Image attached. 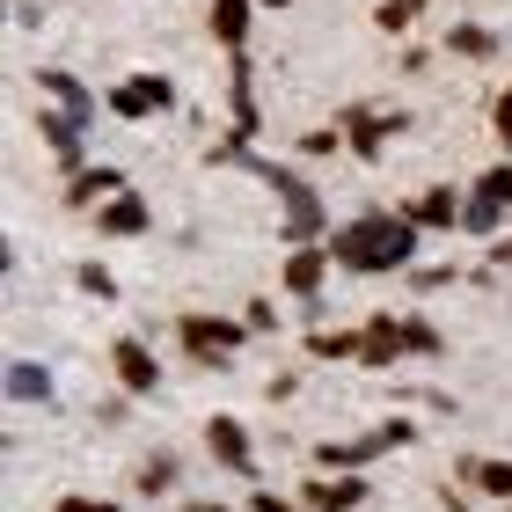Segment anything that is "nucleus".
Returning <instances> with one entry per match:
<instances>
[{"label": "nucleus", "mask_w": 512, "mask_h": 512, "mask_svg": "<svg viewBox=\"0 0 512 512\" xmlns=\"http://www.w3.org/2000/svg\"><path fill=\"white\" fill-rule=\"evenodd\" d=\"M410 425H403V417H395V425H381V432H366V439H344V447H337V439H330V447H315V461H322V469H359V461H374V454H388V447H410Z\"/></svg>", "instance_id": "3"}, {"label": "nucleus", "mask_w": 512, "mask_h": 512, "mask_svg": "<svg viewBox=\"0 0 512 512\" xmlns=\"http://www.w3.org/2000/svg\"><path fill=\"white\" fill-rule=\"evenodd\" d=\"M491 118H498V139H505V147H512V88H505V96L491 103Z\"/></svg>", "instance_id": "26"}, {"label": "nucleus", "mask_w": 512, "mask_h": 512, "mask_svg": "<svg viewBox=\"0 0 512 512\" xmlns=\"http://www.w3.org/2000/svg\"><path fill=\"white\" fill-rule=\"evenodd\" d=\"M461 483H476V491H498L505 505H512V461H461Z\"/></svg>", "instance_id": "13"}, {"label": "nucleus", "mask_w": 512, "mask_h": 512, "mask_svg": "<svg viewBox=\"0 0 512 512\" xmlns=\"http://www.w3.org/2000/svg\"><path fill=\"white\" fill-rule=\"evenodd\" d=\"M8 395H15V403H37V395H44V403H52V381H44V366L15 359V366H8Z\"/></svg>", "instance_id": "16"}, {"label": "nucleus", "mask_w": 512, "mask_h": 512, "mask_svg": "<svg viewBox=\"0 0 512 512\" xmlns=\"http://www.w3.org/2000/svg\"><path fill=\"white\" fill-rule=\"evenodd\" d=\"M205 447H213V454H220V469H235V476H249V469H256L249 432L235 425V417H213V425H205Z\"/></svg>", "instance_id": "6"}, {"label": "nucleus", "mask_w": 512, "mask_h": 512, "mask_svg": "<svg viewBox=\"0 0 512 512\" xmlns=\"http://www.w3.org/2000/svg\"><path fill=\"white\" fill-rule=\"evenodd\" d=\"M417 8H425V0H381V15H374V22H381V30H410V15H417Z\"/></svg>", "instance_id": "22"}, {"label": "nucleus", "mask_w": 512, "mask_h": 512, "mask_svg": "<svg viewBox=\"0 0 512 512\" xmlns=\"http://www.w3.org/2000/svg\"><path fill=\"white\" fill-rule=\"evenodd\" d=\"M110 359H118V381H125L132 395H154V388H161V366H154V352H147L139 337H125Z\"/></svg>", "instance_id": "8"}, {"label": "nucleus", "mask_w": 512, "mask_h": 512, "mask_svg": "<svg viewBox=\"0 0 512 512\" xmlns=\"http://www.w3.org/2000/svg\"><path fill=\"white\" fill-rule=\"evenodd\" d=\"M139 227H147V198H110L103 205V235H139Z\"/></svg>", "instance_id": "15"}, {"label": "nucleus", "mask_w": 512, "mask_h": 512, "mask_svg": "<svg viewBox=\"0 0 512 512\" xmlns=\"http://www.w3.org/2000/svg\"><path fill=\"white\" fill-rule=\"evenodd\" d=\"M169 483H176V461H169V454H161V461H147V469H139V491H154V498H161V491H169Z\"/></svg>", "instance_id": "21"}, {"label": "nucleus", "mask_w": 512, "mask_h": 512, "mask_svg": "<svg viewBox=\"0 0 512 512\" xmlns=\"http://www.w3.org/2000/svg\"><path fill=\"white\" fill-rule=\"evenodd\" d=\"M330 256L344 271H403L417 256V220L410 213H359L352 227H337Z\"/></svg>", "instance_id": "1"}, {"label": "nucleus", "mask_w": 512, "mask_h": 512, "mask_svg": "<svg viewBox=\"0 0 512 512\" xmlns=\"http://www.w3.org/2000/svg\"><path fill=\"white\" fill-rule=\"evenodd\" d=\"M359 498H366V483H359V476H337V483H308V505H315V512H352Z\"/></svg>", "instance_id": "12"}, {"label": "nucleus", "mask_w": 512, "mask_h": 512, "mask_svg": "<svg viewBox=\"0 0 512 512\" xmlns=\"http://www.w3.org/2000/svg\"><path fill=\"white\" fill-rule=\"evenodd\" d=\"M227 161H249V169L264 176V183H271L278 198H286V235H293V242H308L315 227H322V205H315V191H308V183H300V176H286V169H278V161H256L249 147H242V154H227Z\"/></svg>", "instance_id": "2"}, {"label": "nucleus", "mask_w": 512, "mask_h": 512, "mask_svg": "<svg viewBox=\"0 0 512 512\" xmlns=\"http://www.w3.org/2000/svg\"><path fill=\"white\" fill-rule=\"evenodd\" d=\"M242 30H249V0H213V37L242 52Z\"/></svg>", "instance_id": "17"}, {"label": "nucleus", "mask_w": 512, "mask_h": 512, "mask_svg": "<svg viewBox=\"0 0 512 512\" xmlns=\"http://www.w3.org/2000/svg\"><path fill=\"white\" fill-rule=\"evenodd\" d=\"M344 132H352L359 154H381V139L403 132V110H352V118H344Z\"/></svg>", "instance_id": "9"}, {"label": "nucleus", "mask_w": 512, "mask_h": 512, "mask_svg": "<svg viewBox=\"0 0 512 512\" xmlns=\"http://www.w3.org/2000/svg\"><path fill=\"white\" fill-rule=\"evenodd\" d=\"M110 110H118V118H154V110H169V81L132 74L125 88H110Z\"/></svg>", "instance_id": "5"}, {"label": "nucleus", "mask_w": 512, "mask_h": 512, "mask_svg": "<svg viewBox=\"0 0 512 512\" xmlns=\"http://www.w3.org/2000/svg\"><path fill=\"white\" fill-rule=\"evenodd\" d=\"M308 352H315V359H352V352H359V337H344V330H315V337H308Z\"/></svg>", "instance_id": "20"}, {"label": "nucleus", "mask_w": 512, "mask_h": 512, "mask_svg": "<svg viewBox=\"0 0 512 512\" xmlns=\"http://www.w3.org/2000/svg\"><path fill=\"white\" fill-rule=\"evenodd\" d=\"M410 220H417V227H454V220H461V213H454V191H425V198L410 205Z\"/></svg>", "instance_id": "18"}, {"label": "nucleus", "mask_w": 512, "mask_h": 512, "mask_svg": "<svg viewBox=\"0 0 512 512\" xmlns=\"http://www.w3.org/2000/svg\"><path fill=\"white\" fill-rule=\"evenodd\" d=\"M461 227H476V235H491V227H498V205L469 198V205H461Z\"/></svg>", "instance_id": "23"}, {"label": "nucleus", "mask_w": 512, "mask_h": 512, "mask_svg": "<svg viewBox=\"0 0 512 512\" xmlns=\"http://www.w3.org/2000/svg\"><path fill=\"white\" fill-rule=\"evenodd\" d=\"M81 286H88V293H103V300H110V293H118V278H110L103 264H81Z\"/></svg>", "instance_id": "25"}, {"label": "nucleus", "mask_w": 512, "mask_h": 512, "mask_svg": "<svg viewBox=\"0 0 512 512\" xmlns=\"http://www.w3.org/2000/svg\"><path fill=\"white\" fill-rule=\"evenodd\" d=\"M110 191H125L118 169H74V183H66V198H74V205H96V198H110Z\"/></svg>", "instance_id": "14"}, {"label": "nucleus", "mask_w": 512, "mask_h": 512, "mask_svg": "<svg viewBox=\"0 0 512 512\" xmlns=\"http://www.w3.org/2000/svg\"><path fill=\"white\" fill-rule=\"evenodd\" d=\"M191 512H220V505H191Z\"/></svg>", "instance_id": "30"}, {"label": "nucleus", "mask_w": 512, "mask_h": 512, "mask_svg": "<svg viewBox=\"0 0 512 512\" xmlns=\"http://www.w3.org/2000/svg\"><path fill=\"white\" fill-rule=\"evenodd\" d=\"M491 44H498L491 30H454V52H469V59H483V52H491Z\"/></svg>", "instance_id": "24"}, {"label": "nucleus", "mask_w": 512, "mask_h": 512, "mask_svg": "<svg viewBox=\"0 0 512 512\" xmlns=\"http://www.w3.org/2000/svg\"><path fill=\"white\" fill-rule=\"evenodd\" d=\"M183 344H191V359H227L242 344L235 322H213V315H183Z\"/></svg>", "instance_id": "4"}, {"label": "nucleus", "mask_w": 512, "mask_h": 512, "mask_svg": "<svg viewBox=\"0 0 512 512\" xmlns=\"http://www.w3.org/2000/svg\"><path fill=\"white\" fill-rule=\"evenodd\" d=\"M395 352H410V322L374 315V322H366V337H359V359H366V366H388Z\"/></svg>", "instance_id": "7"}, {"label": "nucleus", "mask_w": 512, "mask_h": 512, "mask_svg": "<svg viewBox=\"0 0 512 512\" xmlns=\"http://www.w3.org/2000/svg\"><path fill=\"white\" fill-rule=\"evenodd\" d=\"M491 264H512V235H505V242H498V249H491Z\"/></svg>", "instance_id": "28"}, {"label": "nucleus", "mask_w": 512, "mask_h": 512, "mask_svg": "<svg viewBox=\"0 0 512 512\" xmlns=\"http://www.w3.org/2000/svg\"><path fill=\"white\" fill-rule=\"evenodd\" d=\"M322 271H330V256H322V249H293V256H286V293L315 300V293H322Z\"/></svg>", "instance_id": "10"}, {"label": "nucleus", "mask_w": 512, "mask_h": 512, "mask_svg": "<svg viewBox=\"0 0 512 512\" xmlns=\"http://www.w3.org/2000/svg\"><path fill=\"white\" fill-rule=\"evenodd\" d=\"M271 8H286V0H271Z\"/></svg>", "instance_id": "31"}, {"label": "nucleus", "mask_w": 512, "mask_h": 512, "mask_svg": "<svg viewBox=\"0 0 512 512\" xmlns=\"http://www.w3.org/2000/svg\"><path fill=\"white\" fill-rule=\"evenodd\" d=\"M476 198H483V205H498V213H505V205H512V161H498V169L476 183Z\"/></svg>", "instance_id": "19"}, {"label": "nucleus", "mask_w": 512, "mask_h": 512, "mask_svg": "<svg viewBox=\"0 0 512 512\" xmlns=\"http://www.w3.org/2000/svg\"><path fill=\"white\" fill-rule=\"evenodd\" d=\"M52 512H118V505H103V498H59Z\"/></svg>", "instance_id": "27"}, {"label": "nucleus", "mask_w": 512, "mask_h": 512, "mask_svg": "<svg viewBox=\"0 0 512 512\" xmlns=\"http://www.w3.org/2000/svg\"><path fill=\"white\" fill-rule=\"evenodd\" d=\"M37 81H44V96H52V103L66 110V118H81V125L96 118V96H88V88H81L74 74H37Z\"/></svg>", "instance_id": "11"}, {"label": "nucleus", "mask_w": 512, "mask_h": 512, "mask_svg": "<svg viewBox=\"0 0 512 512\" xmlns=\"http://www.w3.org/2000/svg\"><path fill=\"white\" fill-rule=\"evenodd\" d=\"M447 512H469V505H461V498H454V491H447Z\"/></svg>", "instance_id": "29"}]
</instances>
